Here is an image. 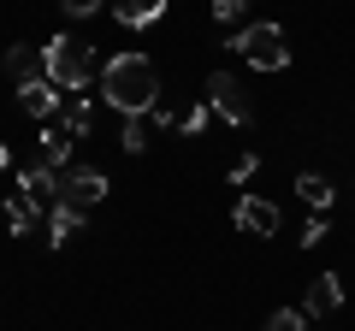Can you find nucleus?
Here are the masks:
<instances>
[{"mask_svg": "<svg viewBox=\"0 0 355 331\" xmlns=\"http://www.w3.org/2000/svg\"><path fill=\"white\" fill-rule=\"evenodd\" d=\"M101 95H107V107H113V113L142 118V113H154V107H160V71H154L148 53L125 48V53H113V60H107Z\"/></svg>", "mask_w": 355, "mask_h": 331, "instance_id": "1", "label": "nucleus"}, {"mask_svg": "<svg viewBox=\"0 0 355 331\" xmlns=\"http://www.w3.org/2000/svg\"><path fill=\"white\" fill-rule=\"evenodd\" d=\"M42 53H48V77L60 83V89H71V95L95 77V42H83V36H65V30H60Z\"/></svg>", "mask_w": 355, "mask_h": 331, "instance_id": "2", "label": "nucleus"}, {"mask_svg": "<svg viewBox=\"0 0 355 331\" xmlns=\"http://www.w3.org/2000/svg\"><path fill=\"white\" fill-rule=\"evenodd\" d=\"M231 53H243L254 71H284L291 65V42H284L279 24H243L231 36Z\"/></svg>", "mask_w": 355, "mask_h": 331, "instance_id": "3", "label": "nucleus"}, {"mask_svg": "<svg viewBox=\"0 0 355 331\" xmlns=\"http://www.w3.org/2000/svg\"><path fill=\"white\" fill-rule=\"evenodd\" d=\"M207 107H214V113L225 118V125H237V130L254 118V107H249V89H243V83H237L231 71H214V77H207Z\"/></svg>", "mask_w": 355, "mask_h": 331, "instance_id": "4", "label": "nucleus"}, {"mask_svg": "<svg viewBox=\"0 0 355 331\" xmlns=\"http://www.w3.org/2000/svg\"><path fill=\"white\" fill-rule=\"evenodd\" d=\"M107 190H113V184H107V172H95V166H71V172H65L60 178V202L65 207H101L107 202Z\"/></svg>", "mask_w": 355, "mask_h": 331, "instance_id": "5", "label": "nucleus"}, {"mask_svg": "<svg viewBox=\"0 0 355 331\" xmlns=\"http://www.w3.org/2000/svg\"><path fill=\"white\" fill-rule=\"evenodd\" d=\"M231 219H237L243 237H279V207L261 202V195H243V202L231 207Z\"/></svg>", "mask_w": 355, "mask_h": 331, "instance_id": "6", "label": "nucleus"}, {"mask_svg": "<svg viewBox=\"0 0 355 331\" xmlns=\"http://www.w3.org/2000/svg\"><path fill=\"white\" fill-rule=\"evenodd\" d=\"M60 83H53V77H36V83H18V107H24L30 118H42V125H53V118H60Z\"/></svg>", "mask_w": 355, "mask_h": 331, "instance_id": "7", "label": "nucleus"}, {"mask_svg": "<svg viewBox=\"0 0 355 331\" xmlns=\"http://www.w3.org/2000/svg\"><path fill=\"white\" fill-rule=\"evenodd\" d=\"M36 142H42V166H53V172L65 178V172H71V148H77V136H71L65 125H42Z\"/></svg>", "mask_w": 355, "mask_h": 331, "instance_id": "8", "label": "nucleus"}, {"mask_svg": "<svg viewBox=\"0 0 355 331\" xmlns=\"http://www.w3.org/2000/svg\"><path fill=\"white\" fill-rule=\"evenodd\" d=\"M338 307H343V278L338 272H320V278L308 284V307L302 314L314 319V314H338Z\"/></svg>", "mask_w": 355, "mask_h": 331, "instance_id": "9", "label": "nucleus"}, {"mask_svg": "<svg viewBox=\"0 0 355 331\" xmlns=\"http://www.w3.org/2000/svg\"><path fill=\"white\" fill-rule=\"evenodd\" d=\"M6 71H12L18 83H36V77H48V53H42V48H24V42H12V48H6Z\"/></svg>", "mask_w": 355, "mask_h": 331, "instance_id": "10", "label": "nucleus"}, {"mask_svg": "<svg viewBox=\"0 0 355 331\" xmlns=\"http://www.w3.org/2000/svg\"><path fill=\"white\" fill-rule=\"evenodd\" d=\"M18 190L30 195V202H53V195H60V172H53V166H24V172H18Z\"/></svg>", "mask_w": 355, "mask_h": 331, "instance_id": "11", "label": "nucleus"}, {"mask_svg": "<svg viewBox=\"0 0 355 331\" xmlns=\"http://www.w3.org/2000/svg\"><path fill=\"white\" fill-rule=\"evenodd\" d=\"M160 12H166V0H113V18L125 30H148Z\"/></svg>", "mask_w": 355, "mask_h": 331, "instance_id": "12", "label": "nucleus"}, {"mask_svg": "<svg viewBox=\"0 0 355 331\" xmlns=\"http://www.w3.org/2000/svg\"><path fill=\"white\" fill-rule=\"evenodd\" d=\"M77 231H83V207H65V202H53V207H48V242L60 249V242H71Z\"/></svg>", "mask_w": 355, "mask_h": 331, "instance_id": "13", "label": "nucleus"}, {"mask_svg": "<svg viewBox=\"0 0 355 331\" xmlns=\"http://www.w3.org/2000/svg\"><path fill=\"white\" fill-rule=\"evenodd\" d=\"M296 195H302V202L314 207V213H326V207H331V195H338V190H331V184L320 178V172H302V178H296Z\"/></svg>", "mask_w": 355, "mask_h": 331, "instance_id": "14", "label": "nucleus"}, {"mask_svg": "<svg viewBox=\"0 0 355 331\" xmlns=\"http://www.w3.org/2000/svg\"><path fill=\"white\" fill-rule=\"evenodd\" d=\"M36 213H42V202H30V195H18V202H6V231H12V237H24V231L36 225Z\"/></svg>", "mask_w": 355, "mask_h": 331, "instance_id": "15", "label": "nucleus"}, {"mask_svg": "<svg viewBox=\"0 0 355 331\" xmlns=\"http://www.w3.org/2000/svg\"><path fill=\"white\" fill-rule=\"evenodd\" d=\"M148 136H154V118H125V130H119V142H125V154H148Z\"/></svg>", "mask_w": 355, "mask_h": 331, "instance_id": "16", "label": "nucleus"}, {"mask_svg": "<svg viewBox=\"0 0 355 331\" xmlns=\"http://www.w3.org/2000/svg\"><path fill=\"white\" fill-rule=\"evenodd\" d=\"M65 130H71V136H83L89 125H95V101H89V95H77V101H65V118H60Z\"/></svg>", "mask_w": 355, "mask_h": 331, "instance_id": "17", "label": "nucleus"}, {"mask_svg": "<svg viewBox=\"0 0 355 331\" xmlns=\"http://www.w3.org/2000/svg\"><path fill=\"white\" fill-rule=\"evenodd\" d=\"M266 331H308V314L302 307H279V314L266 319Z\"/></svg>", "mask_w": 355, "mask_h": 331, "instance_id": "18", "label": "nucleus"}, {"mask_svg": "<svg viewBox=\"0 0 355 331\" xmlns=\"http://www.w3.org/2000/svg\"><path fill=\"white\" fill-rule=\"evenodd\" d=\"M207 118H214V107H190V113H184V118H178V130H184V136H202V130H207Z\"/></svg>", "mask_w": 355, "mask_h": 331, "instance_id": "19", "label": "nucleus"}, {"mask_svg": "<svg viewBox=\"0 0 355 331\" xmlns=\"http://www.w3.org/2000/svg\"><path fill=\"white\" fill-rule=\"evenodd\" d=\"M296 242H302V249H314V242H326V213H314V219H308V225H302V237H296Z\"/></svg>", "mask_w": 355, "mask_h": 331, "instance_id": "20", "label": "nucleus"}, {"mask_svg": "<svg viewBox=\"0 0 355 331\" xmlns=\"http://www.w3.org/2000/svg\"><path fill=\"white\" fill-rule=\"evenodd\" d=\"M243 6H249V0H214V18H219V24H237Z\"/></svg>", "mask_w": 355, "mask_h": 331, "instance_id": "21", "label": "nucleus"}, {"mask_svg": "<svg viewBox=\"0 0 355 331\" xmlns=\"http://www.w3.org/2000/svg\"><path fill=\"white\" fill-rule=\"evenodd\" d=\"M107 0H65V18H95Z\"/></svg>", "mask_w": 355, "mask_h": 331, "instance_id": "22", "label": "nucleus"}, {"mask_svg": "<svg viewBox=\"0 0 355 331\" xmlns=\"http://www.w3.org/2000/svg\"><path fill=\"white\" fill-rule=\"evenodd\" d=\"M254 172H261V160H254V154H243V160H237V166H231V184H249V178H254Z\"/></svg>", "mask_w": 355, "mask_h": 331, "instance_id": "23", "label": "nucleus"}, {"mask_svg": "<svg viewBox=\"0 0 355 331\" xmlns=\"http://www.w3.org/2000/svg\"><path fill=\"white\" fill-rule=\"evenodd\" d=\"M6 160H12V148H6V142H0V172H6Z\"/></svg>", "mask_w": 355, "mask_h": 331, "instance_id": "24", "label": "nucleus"}]
</instances>
